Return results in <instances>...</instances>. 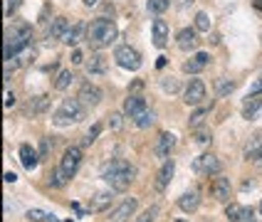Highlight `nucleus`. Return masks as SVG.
Masks as SVG:
<instances>
[{"instance_id": "nucleus-1", "label": "nucleus", "mask_w": 262, "mask_h": 222, "mask_svg": "<svg viewBox=\"0 0 262 222\" xmlns=\"http://www.w3.org/2000/svg\"><path fill=\"white\" fill-rule=\"evenodd\" d=\"M134 176H136V170H134V165L126 161H121V158H117V161L106 163L102 168V178L109 183V188L117 192H124L126 188L131 185V180H134Z\"/></svg>"}, {"instance_id": "nucleus-2", "label": "nucleus", "mask_w": 262, "mask_h": 222, "mask_svg": "<svg viewBox=\"0 0 262 222\" xmlns=\"http://www.w3.org/2000/svg\"><path fill=\"white\" fill-rule=\"evenodd\" d=\"M114 40H117V25H114V20L97 17L87 28V42L92 47H106V44H112Z\"/></svg>"}, {"instance_id": "nucleus-3", "label": "nucleus", "mask_w": 262, "mask_h": 222, "mask_svg": "<svg viewBox=\"0 0 262 222\" xmlns=\"http://www.w3.org/2000/svg\"><path fill=\"white\" fill-rule=\"evenodd\" d=\"M84 118V104L79 99H64L62 106L52 114V124L55 126H72V124H79Z\"/></svg>"}, {"instance_id": "nucleus-4", "label": "nucleus", "mask_w": 262, "mask_h": 222, "mask_svg": "<svg viewBox=\"0 0 262 222\" xmlns=\"http://www.w3.org/2000/svg\"><path fill=\"white\" fill-rule=\"evenodd\" d=\"M82 158H84V153H82V148L79 146H70L64 153H62V158H59V173L64 180H70V178L79 170V165H82Z\"/></svg>"}, {"instance_id": "nucleus-5", "label": "nucleus", "mask_w": 262, "mask_h": 222, "mask_svg": "<svg viewBox=\"0 0 262 222\" xmlns=\"http://www.w3.org/2000/svg\"><path fill=\"white\" fill-rule=\"evenodd\" d=\"M114 59L121 69H129V72H136L141 67V55L131 47V44H119L114 50Z\"/></svg>"}, {"instance_id": "nucleus-6", "label": "nucleus", "mask_w": 262, "mask_h": 222, "mask_svg": "<svg viewBox=\"0 0 262 222\" xmlns=\"http://www.w3.org/2000/svg\"><path fill=\"white\" fill-rule=\"evenodd\" d=\"M220 168L223 165H220L218 156H213V153H203L193 161V170L201 176H220Z\"/></svg>"}, {"instance_id": "nucleus-7", "label": "nucleus", "mask_w": 262, "mask_h": 222, "mask_svg": "<svg viewBox=\"0 0 262 222\" xmlns=\"http://www.w3.org/2000/svg\"><path fill=\"white\" fill-rule=\"evenodd\" d=\"M136 207H139V200H136V198H124V200L112 210V215L106 217V222H126L129 217H134Z\"/></svg>"}, {"instance_id": "nucleus-8", "label": "nucleus", "mask_w": 262, "mask_h": 222, "mask_svg": "<svg viewBox=\"0 0 262 222\" xmlns=\"http://www.w3.org/2000/svg\"><path fill=\"white\" fill-rule=\"evenodd\" d=\"M205 99V84L201 79H190L186 91H183V102L188 106H201Z\"/></svg>"}, {"instance_id": "nucleus-9", "label": "nucleus", "mask_w": 262, "mask_h": 222, "mask_svg": "<svg viewBox=\"0 0 262 222\" xmlns=\"http://www.w3.org/2000/svg\"><path fill=\"white\" fill-rule=\"evenodd\" d=\"M77 99L84 104V106H97V104L102 102V89L97 87V84H92V82H84L79 91H77Z\"/></svg>"}, {"instance_id": "nucleus-10", "label": "nucleus", "mask_w": 262, "mask_h": 222, "mask_svg": "<svg viewBox=\"0 0 262 222\" xmlns=\"http://www.w3.org/2000/svg\"><path fill=\"white\" fill-rule=\"evenodd\" d=\"M176 42H178V50L183 52H190L198 47V30L195 28H183L178 35H176Z\"/></svg>"}, {"instance_id": "nucleus-11", "label": "nucleus", "mask_w": 262, "mask_h": 222, "mask_svg": "<svg viewBox=\"0 0 262 222\" xmlns=\"http://www.w3.org/2000/svg\"><path fill=\"white\" fill-rule=\"evenodd\" d=\"M173 146H176V136L173 133H168V131H161L159 133V143H156V156L159 158H163V161H168L171 158V151H173Z\"/></svg>"}, {"instance_id": "nucleus-12", "label": "nucleus", "mask_w": 262, "mask_h": 222, "mask_svg": "<svg viewBox=\"0 0 262 222\" xmlns=\"http://www.w3.org/2000/svg\"><path fill=\"white\" fill-rule=\"evenodd\" d=\"M117 190H102V192H94L89 198V212H104L106 207L112 205V198H114Z\"/></svg>"}, {"instance_id": "nucleus-13", "label": "nucleus", "mask_w": 262, "mask_h": 222, "mask_svg": "<svg viewBox=\"0 0 262 222\" xmlns=\"http://www.w3.org/2000/svg\"><path fill=\"white\" fill-rule=\"evenodd\" d=\"M230 180L228 178H215L213 183H210V195L218 200V203H228L230 200Z\"/></svg>"}, {"instance_id": "nucleus-14", "label": "nucleus", "mask_w": 262, "mask_h": 222, "mask_svg": "<svg viewBox=\"0 0 262 222\" xmlns=\"http://www.w3.org/2000/svg\"><path fill=\"white\" fill-rule=\"evenodd\" d=\"M20 163H23L28 170H35L37 163H40V151L32 148L30 143H23V146H20Z\"/></svg>"}, {"instance_id": "nucleus-15", "label": "nucleus", "mask_w": 262, "mask_h": 222, "mask_svg": "<svg viewBox=\"0 0 262 222\" xmlns=\"http://www.w3.org/2000/svg\"><path fill=\"white\" fill-rule=\"evenodd\" d=\"M173 173H176V163H173V158L163 161V165H161V170H159V176H156V190H166V185L171 183Z\"/></svg>"}, {"instance_id": "nucleus-16", "label": "nucleus", "mask_w": 262, "mask_h": 222, "mask_svg": "<svg viewBox=\"0 0 262 222\" xmlns=\"http://www.w3.org/2000/svg\"><path fill=\"white\" fill-rule=\"evenodd\" d=\"M178 207H181L183 212H195V210L201 207V192L198 190L183 192V195L178 198Z\"/></svg>"}, {"instance_id": "nucleus-17", "label": "nucleus", "mask_w": 262, "mask_h": 222, "mask_svg": "<svg viewBox=\"0 0 262 222\" xmlns=\"http://www.w3.org/2000/svg\"><path fill=\"white\" fill-rule=\"evenodd\" d=\"M208 62H210V55H208V52H195V57H193V59L183 62V72L198 74L201 69H205V67H208Z\"/></svg>"}, {"instance_id": "nucleus-18", "label": "nucleus", "mask_w": 262, "mask_h": 222, "mask_svg": "<svg viewBox=\"0 0 262 222\" xmlns=\"http://www.w3.org/2000/svg\"><path fill=\"white\" fill-rule=\"evenodd\" d=\"M70 30V22H67V17H55L52 22H50V28H47V40H62L64 37V32Z\"/></svg>"}, {"instance_id": "nucleus-19", "label": "nucleus", "mask_w": 262, "mask_h": 222, "mask_svg": "<svg viewBox=\"0 0 262 222\" xmlns=\"http://www.w3.org/2000/svg\"><path fill=\"white\" fill-rule=\"evenodd\" d=\"M144 109H146V99L141 96V94H131L129 99L124 102V114L131 116V118L136 116V114H141Z\"/></svg>"}, {"instance_id": "nucleus-20", "label": "nucleus", "mask_w": 262, "mask_h": 222, "mask_svg": "<svg viewBox=\"0 0 262 222\" xmlns=\"http://www.w3.org/2000/svg\"><path fill=\"white\" fill-rule=\"evenodd\" d=\"M262 111V99L257 96V94H248V99H245V104H243V116L248 118H255L257 114Z\"/></svg>"}, {"instance_id": "nucleus-21", "label": "nucleus", "mask_w": 262, "mask_h": 222, "mask_svg": "<svg viewBox=\"0 0 262 222\" xmlns=\"http://www.w3.org/2000/svg\"><path fill=\"white\" fill-rule=\"evenodd\" d=\"M47 109H50V96H47V94L32 96V99L28 102V106H25V111H28V114H32V116H35V114H45Z\"/></svg>"}, {"instance_id": "nucleus-22", "label": "nucleus", "mask_w": 262, "mask_h": 222, "mask_svg": "<svg viewBox=\"0 0 262 222\" xmlns=\"http://www.w3.org/2000/svg\"><path fill=\"white\" fill-rule=\"evenodd\" d=\"M168 42V22L166 20H154V44L156 47H163Z\"/></svg>"}, {"instance_id": "nucleus-23", "label": "nucleus", "mask_w": 262, "mask_h": 222, "mask_svg": "<svg viewBox=\"0 0 262 222\" xmlns=\"http://www.w3.org/2000/svg\"><path fill=\"white\" fill-rule=\"evenodd\" d=\"M260 151H262V133H257V136H252L248 143H245L243 156H245V161H255L260 156Z\"/></svg>"}, {"instance_id": "nucleus-24", "label": "nucleus", "mask_w": 262, "mask_h": 222, "mask_svg": "<svg viewBox=\"0 0 262 222\" xmlns=\"http://www.w3.org/2000/svg\"><path fill=\"white\" fill-rule=\"evenodd\" d=\"M87 72L89 74H104L106 72V57L99 55V52H94V55L87 59Z\"/></svg>"}, {"instance_id": "nucleus-25", "label": "nucleus", "mask_w": 262, "mask_h": 222, "mask_svg": "<svg viewBox=\"0 0 262 222\" xmlns=\"http://www.w3.org/2000/svg\"><path fill=\"white\" fill-rule=\"evenodd\" d=\"M84 22H77V25H72V28L64 32V37H62V42L64 44H77L79 40H82V35H84Z\"/></svg>"}, {"instance_id": "nucleus-26", "label": "nucleus", "mask_w": 262, "mask_h": 222, "mask_svg": "<svg viewBox=\"0 0 262 222\" xmlns=\"http://www.w3.org/2000/svg\"><path fill=\"white\" fill-rule=\"evenodd\" d=\"M154 121H156V114H154V111H151L148 106H146L141 114H136V116H134V124H136L139 129H148V126H151Z\"/></svg>"}, {"instance_id": "nucleus-27", "label": "nucleus", "mask_w": 262, "mask_h": 222, "mask_svg": "<svg viewBox=\"0 0 262 222\" xmlns=\"http://www.w3.org/2000/svg\"><path fill=\"white\" fill-rule=\"evenodd\" d=\"M208 114H210V109H208V106H201V109H198L195 114H190L188 126L193 129V131H195V129H201V126L205 124V116H208Z\"/></svg>"}, {"instance_id": "nucleus-28", "label": "nucleus", "mask_w": 262, "mask_h": 222, "mask_svg": "<svg viewBox=\"0 0 262 222\" xmlns=\"http://www.w3.org/2000/svg\"><path fill=\"white\" fill-rule=\"evenodd\" d=\"M28 220L30 222H59L55 215H50V212H45V210H30Z\"/></svg>"}, {"instance_id": "nucleus-29", "label": "nucleus", "mask_w": 262, "mask_h": 222, "mask_svg": "<svg viewBox=\"0 0 262 222\" xmlns=\"http://www.w3.org/2000/svg\"><path fill=\"white\" fill-rule=\"evenodd\" d=\"M233 89H235V82L225 79V77L215 79V94H218V96H228V94H230Z\"/></svg>"}, {"instance_id": "nucleus-30", "label": "nucleus", "mask_w": 262, "mask_h": 222, "mask_svg": "<svg viewBox=\"0 0 262 222\" xmlns=\"http://www.w3.org/2000/svg\"><path fill=\"white\" fill-rule=\"evenodd\" d=\"M72 79H74V74L70 72V69H62V72L57 74V79H55V89H59V91H64V89L72 84Z\"/></svg>"}, {"instance_id": "nucleus-31", "label": "nucleus", "mask_w": 262, "mask_h": 222, "mask_svg": "<svg viewBox=\"0 0 262 222\" xmlns=\"http://www.w3.org/2000/svg\"><path fill=\"white\" fill-rule=\"evenodd\" d=\"M168 5H171V0H148V13L161 15L168 10Z\"/></svg>"}, {"instance_id": "nucleus-32", "label": "nucleus", "mask_w": 262, "mask_h": 222, "mask_svg": "<svg viewBox=\"0 0 262 222\" xmlns=\"http://www.w3.org/2000/svg\"><path fill=\"white\" fill-rule=\"evenodd\" d=\"M195 30H198V32H208V30H210V17L205 13L195 15Z\"/></svg>"}, {"instance_id": "nucleus-33", "label": "nucleus", "mask_w": 262, "mask_h": 222, "mask_svg": "<svg viewBox=\"0 0 262 222\" xmlns=\"http://www.w3.org/2000/svg\"><path fill=\"white\" fill-rule=\"evenodd\" d=\"M240 212H243V205H237V203H230V205L225 207V217H228L230 222H237Z\"/></svg>"}, {"instance_id": "nucleus-34", "label": "nucleus", "mask_w": 262, "mask_h": 222, "mask_svg": "<svg viewBox=\"0 0 262 222\" xmlns=\"http://www.w3.org/2000/svg\"><path fill=\"white\" fill-rule=\"evenodd\" d=\"M99 133H102V124H94L87 131V136H84V146H92V143L99 138Z\"/></svg>"}, {"instance_id": "nucleus-35", "label": "nucleus", "mask_w": 262, "mask_h": 222, "mask_svg": "<svg viewBox=\"0 0 262 222\" xmlns=\"http://www.w3.org/2000/svg\"><path fill=\"white\" fill-rule=\"evenodd\" d=\"M156 215H159V207L154 205V207H148V210H144V212H141L134 222H154L156 220Z\"/></svg>"}, {"instance_id": "nucleus-36", "label": "nucleus", "mask_w": 262, "mask_h": 222, "mask_svg": "<svg viewBox=\"0 0 262 222\" xmlns=\"http://www.w3.org/2000/svg\"><path fill=\"white\" fill-rule=\"evenodd\" d=\"M109 129H112V131H121V129H124V114H117V111H114V114L109 116Z\"/></svg>"}, {"instance_id": "nucleus-37", "label": "nucleus", "mask_w": 262, "mask_h": 222, "mask_svg": "<svg viewBox=\"0 0 262 222\" xmlns=\"http://www.w3.org/2000/svg\"><path fill=\"white\" fill-rule=\"evenodd\" d=\"M161 89H163L166 94H176V91L181 89V84H178L176 79H161Z\"/></svg>"}, {"instance_id": "nucleus-38", "label": "nucleus", "mask_w": 262, "mask_h": 222, "mask_svg": "<svg viewBox=\"0 0 262 222\" xmlns=\"http://www.w3.org/2000/svg\"><path fill=\"white\" fill-rule=\"evenodd\" d=\"M37 151H40V161H47V158H50V151H52V141H50V138H42Z\"/></svg>"}, {"instance_id": "nucleus-39", "label": "nucleus", "mask_w": 262, "mask_h": 222, "mask_svg": "<svg viewBox=\"0 0 262 222\" xmlns=\"http://www.w3.org/2000/svg\"><path fill=\"white\" fill-rule=\"evenodd\" d=\"M210 141H213L210 131H198V129H195V143H198V146H205V143H210Z\"/></svg>"}, {"instance_id": "nucleus-40", "label": "nucleus", "mask_w": 262, "mask_h": 222, "mask_svg": "<svg viewBox=\"0 0 262 222\" xmlns=\"http://www.w3.org/2000/svg\"><path fill=\"white\" fill-rule=\"evenodd\" d=\"M64 183H67V180L62 178V173H59V170H52V176H50V185H52V188H62Z\"/></svg>"}, {"instance_id": "nucleus-41", "label": "nucleus", "mask_w": 262, "mask_h": 222, "mask_svg": "<svg viewBox=\"0 0 262 222\" xmlns=\"http://www.w3.org/2000/svg\"><path fill=\"white\" fill-rule=\"evenodd\" d=\"M237 222H255V210H252V207H243Z\"/></svg>"}, {"instance_id": "nucleus-42", "label": "nucleus", "mask_w": 262, "mask_h": 222, "mask_svg": "<svg viewBox=\"0 0 262 222\" xmlns=\"http://www.w3.org/2000/svg\"><path fill=\"white\" fill-rule=\"evenodd\" d=\"M20 5H23V0H8V5H5V15L10 17V15H13L15 10L20 8Z\"/></svg>"}, {"instance_id": "nucleus-43", "label": "nucleus", "mask_w": 262, "mask_h": 222, "mask_svg": "<svg viewBox=\"0 0 262 222\" xmlns=\"http://www.w3.org/2000/svg\"><path fill=\"white\" fill-rule=\"evenodd\" d=\"M72 64H82L84 62V55H82V50H72Z\"/></svg>"}, {"instance_id": "nucleus-44", "label": "nucleus", "mask_w": 262, "mask_h": 222, "mask_svg": "<svg viewBox=\"0 0 262 222\" xmlns=\"http://www.w3.org/2000/svg\"><path fill=\"white\" fill-rule=\"evenodd\" d=\"M250 94H262V77H257V79L252 82V87H250Z\"/></svg>"}, {"instance_id": "nucleus-45", "label": "nucleus", "mask_w": 262, "mask_h": 222, "mask_svg": "<svg viewBox=\"0 0 262 222\" xmlns=\"http://www.w3.org/2000/svg\"><path fill=\"white\" fill-rule=\"evenodd\" d=\"M10 106H15V94L13 91H8V94H5V109H10Z\"/></svg>"}, {"instance_id": "nucleus-46", "label": "nucleus", "mask_w": 262, "mask_h": 222, "mask_svg": "<svg viewBox=\"0 0 262 222\" xmlns=\"http://www.w3.org/2000/svg\"><path fill=\"white\" fill-rule=\"evenodd\" d=\"M15 180H17V176H15L13 170H8V173H5V183H15Z\"/></svg>"}, {"instance_id": "nucleus-47", "label": "nucleus", "mask_w": 262, "mask_h": 222, "mask_svg": "<svg viewBox=\"0 0 262 222\" xmlns=\"http://www.w3.org/2000/svg\"><path fill=\"white\" fill-rule=\"evenodd\" d=\"M82 3H84V5H87V8H92V5H97V3H99V0H82Z\"/></svg>"}, {"instance_id": "nucleus-48", "label": "nucleus", "mask_w": 262, "mask_h": 222, "mask_svg": "<svg viewBox=\"0 0 262 222\" xmlns=\"http://www.w3.org/2000/svg\"><path fill=\"white\" fill-rule=\"evenodd\" d=\"M252 5H255L257 10H262V0H252Z\"/></svg>"}, {"instance_id": "nucleus-49", "label": "nucleus", "mask_w": 262, "mask_h": 222, "mask_svg": "<svg viewBox=\"0 0 262 222\" xmlns=\"http://www.w3.org/2000/svg\"><path fill=\"white\" fill-rule=\"evenodd\" d=\"M255 163H257V165H262V151H260V156L255 158Z\"/></svg>"}, {"instance_id": "nucleus-50", "label": "nucleus", "mask_w": 262, "mask_h": 222, "mask_svg": "<svg viewBox=\"0 0 262 222\" xmlns=\"http://www.w3.org/2000/svg\"><path fill=\"white\" fill-rule=\"evenodd\" d=\"M260 212H262V203H260Z\"/></svg>"}, {"instance_id": "nucleus-51", "label": "nucleus", "mask_w": 262, "mask_h": 222, "mask_svg": "<svg viewBox=\"0 0 262 222\" xmlns=\"http://www.w3.org/2000/svg\"><path fill=\"white\" fill-rule=\"evenodd\" d=\"M67 222H72V220H67Z\"/></svg>"}]
</instances>
